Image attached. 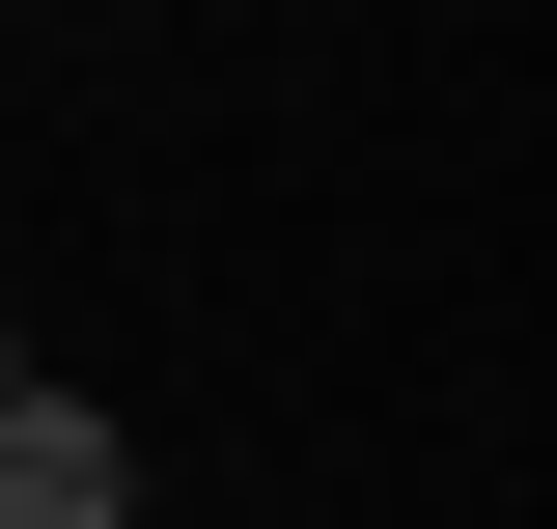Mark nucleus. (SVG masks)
<instances>
[{"label":"nucleus","instance_id":"f257e3e1","mask_svg":"<svg viewBox=\"0 0 557 529\" xmlns=\"http://www.w3.org/2000/svg\"><path fill=\"white\" fill-rule=\"evenodd\" d=\"M0 529H139V446H112V418L57 391V362L0 391Z\"/></svg>","mask_w":557,"mask_h":529}]
</instances>
